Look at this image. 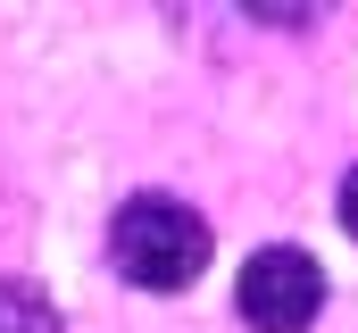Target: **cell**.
Wrapping results in <instances>:
<instances>
[{"label":"cell","mask_w":358,"mask_h":333,"mask_svg":"<svg viewBox=\"0 0 358 333\" xmlns=\"http://www.w3.org/2000/svg\"><path fill=\"white\" fill-rule=\"evenodd\" d=\"M208 217L176 200V192H134L117 217H108V267L134 283V292H192L200 267H208Z\"/></svg>","instance_id":"cell-1"},{"label":"cell","mask_w":358,"mask_h":333,"mask_svg":"<svg viewBox=\"0 0 358 333\" xmlns=\"http://www.w3.org/2000/svg\"><path fill=\"white\" fill-rule=\"evenodd\" d=\"M234 309H242L250 333H308L317 309H325V267L292 242H267V250H250V267L234 283Z\"/></svg>","instance_id":"cell-2"},{"label":"cell","mask_w":358,"mask_h":333,"mask_svg":"<svg viewBox=\"0 0 358 333\" xmlns=\"http://www.w3.org/2000/svg\"><path fill=\"white\" fill-rule=\"evenodd\" d=\"M0 333H59V309H50V292H34V283L0 275Z\"/></svg>","instance_id":"cell-3"},{"label":"cell","mask_w":358,"mask_h":333,"mask_svg":"<svg viewBox=\"0 0 358 333\" xmlns=\"http://www.w3.org/2000/svg\"><path fill=\"white\" fill-rule=\"evenodd\" d=\"M334 208H342V225H350V242H358V166L342 175V200H334Z\"/></svg>","instance_id":"cell-4"}]
</instances>
